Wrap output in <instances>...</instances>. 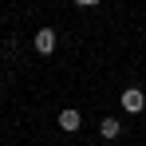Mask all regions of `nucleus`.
<instances>
[{"mask_svg":"<svg viewBox=\"0 0 146 146\" xmlns=\"http://www.w3.org/2000/svg\"><path fill=\"white\" fill-rule=\"evenodd\" d=\"M99 134H103V138H119V134H122V122L119 119H103V122H99Z\"/></svg>","mask_w":146,"mask_h":146,"instance_id":"nucleus-4","label":"nucleus"},{"mask_svg":"<svg viewBox=\"0 0 146 146\" xmlns=\"http://www.w3.org/2000/svg\"><path fill=\"white\" fill-rule=\"evenodd\" d=\"M122 111H126V115H138V111H146V95L138 91V87H126V91H122Z\"/></svg>","mask_w":146,"mask_h":146,"instance_id":"nucleus-1","label":"nucleus"},{"mask_svg":"<svg viewBox=\"0 0 146 146\" xmlns=\"http://www.w3.org/2000/svg\"><path fill=\"white\" fill-rule=\"evenodd\" d=\"M75 4H83V8H91V4H99V0H75Z\"/></svg>","mask_w":146,"mask_h":146,"instance_id":"nucleus-5","label":"nucleus"},{"mask_svg":"<svg viewBox=\"0 0 146 146\" xmlns=\"http://www.w3.org/2000/svg\"><path fill=\"white\" fill-rule=\"evenodd\" d=\"M32 48L40 51V55H51V51H55V28H40L36 40H32Z\"/></svg>","mask_w":146,"mask_h":146,"instance_id":"nucleus-2","label":"nucleus"},{"mask_svg":"<svg viewBox=\"0 0 146 146\" xmlns=\"http://www.w3.org/2000/svg\"><path fill=\"white\" fill-rule=\"evenodd\" d=\"M59 126H63L67 134H75V130L83 126V115H79L75 107H63V111H59Z\"/></svg>","mask_w":146,"mask_h":146,"instance_id":"nucleus-3","label":"nucleus"}]
</instances>
